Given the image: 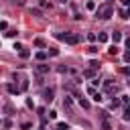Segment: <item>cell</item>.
Listing matches in <instances>:
<instances>
[{
	"instance_id": "obj_7",
	"label": "cell",
	"mask_w": 130,
	"mask_h": 130,
	"mask_svg": "<svg viewBox=\"0 0 130 130\" xmlns=\"http://www.w3.org/2000/svg\"><path fill=\"white\" fill-rule=\"evenodd\" d=\"M77 104H79L83 110H89V102H87L85 98H81V95H79V98H77Z\"/></svg>"
},
{
	"instance_id": "obj_13",
	"label": "cell",
	"mask_w": 130,
	"mask_h": 130,
	"mask_svg": "<svg viewBox=\"0 0 130 130\" xmlns=\"http://www.w3.org/2000/svg\"><path fill=\"white\" fill-rule=\"evenodd\" d=\"M28 12H30L32 16H43V10H39V8H30Z\"/></svg>"
},
{
	"instance_id": "obj_2",
	"label": "cell",
	"mask_w": 130,
	"mask_h": 130,
	"mask_svg": "<svg viewBox=\"0 0 130 130\" xmlns=\"http://www.w3.org/2000/svg\"><path fill=\"white\" fill-rule=\"evenodd\" d=\"M57 39H59V41H65V43H69V45H77V43L81 41V37H79L77 32H59Z\"/></svg>"
},
{
	"instance_id": "obj_33",
	"label": "cell",
	"mask_w": 130,
	"mask_h": 130,
	"mask_svg": "<svg viewBox=\"0 0 130 130\" xmlns=\"http://www.w3.org/2000/svg\"><path fill=\"white\" fill-rule=\"evenodd\" d=\"M4 128H12V122L10 120H4Z\"/></svg>"
},
{
	"instance_id": "obj_24",
	"label": "cell",
	"mask_w": 130,
	"mask_h": 130,
	"mask_svg": "<svg viewBox=\"0 0 130 130\" xmlns=\"http://www.w3.org/2000/svg\"><path fill=\"white\" fill-rule=\"evenodd\" d=\"M87 51H89L91 55H95V53H98V47H95V45H89V47H87Z\"/></svg>"
},
{
	"instance_id": "obj_5",
	"label": "cell",
	"mask_w": 130,
	"mask_h": 130,
	"mask_svg": "<svg viewBox=\"0 0 130 130\" xmlns=\"http://www.w3.org/2000/svg\"><path fill=\"white\" fill-rule=\"evenodd\" d=\"M43 95H45V100H47V102H53V100H55V89H53V87H49V89H45V91H43Z\"/></svg>"
},
{
	"instance_id": "obj_20",
	"label": "cell",
	"mask_w": 130,
	"mask_h": 130,
	"mask_svg": "<svg viewBox=\"0 0 130 130\" xmlns=\"http://www.w3.org/2000/svg\"><path fill=\"white\" fill-rule=\"evenodd\" d=\"M6 35H8L10 39H14V37L18 35V30H14V28H10V30H6Z\"/></svg>"
},
{
	"instance_id": "obj_17",
	"label": "cell",
	"mask_w": 130,
	"mask_h": 130,
	"mask_svg": "<svg viewBox=\"0 0 130 130\" xmlns=\"http://www.w3.org/2000/svg\"><path fill=\"white\" fill-rule=\"evenodd\" d=\"M89 69L98 71V69H100V63H98V61H89Z\"/></svg>"
},
{
	"instance_id": "obj_19",
	"label": "cell",
	"mask_w": 130,
	"mask_h": 130,
	"mask_svg": "<svg viewBox=\"0 0 130 130\" xmlns=\"http://www.w3.org/2000/svg\"><path fill=\"white\" fill-rule=\"evenodd\" d=\"M85 8H87V10H95V2H93V0H89V2L85 4Z\"/></svg>"
},
{
	"instance_id": "obj_14",
	"label": "cell",
	"mask_w": 130,
	"mask_h": 130,
	"mask_svg": "<svg viewBox=\"0 0 130 130\" xmlns=\"http://www.w3.org/2000/svg\"><path fill=\"white\" fill-rule=\"evenodd\" d=\"M18 53H20V57H22V59H28V57H30V51H26V49H20Z\"/></svg>"
},
{
	"instance_id": "obj_6",
	"label": "cell",
	"mask_w": 130,
	"mask_h": 130,
	"mask_svg": "<svg viewBox=\"0 0 130 130\" xmlns=\"http://www.w3.org/2000/svg\"><path fill=\"white\" fill-rule=\"evenodd\" d=\"M63 106L67 108V112H69V114H73V100H71L69 95H65V100H63Z\"/></svg>"
},
{
	"instance_id": "obj_16",
	"label": "cell",
	"mask_w": 130,
	"mask_h": 130,
	"mask_svg": "<svg viewBox=\"0 0 130 130\" xmlns=\"http://www.w3.org/2000/svg\"><path fill=\"white\" fill-rule=\"evenodd\" d=\"M108 51H110V55H118V53H120V49H118L116 45H112V47H110Z\"/></svg>"
},
{
	"instance_id": "obj_26",
	"label": "cell",
	"mask_w": 130,
	"mask_h": 130,
	"mask_svg": "<svg viewBox=\"0 0 130 130\" xmlns=\"http://www.w3.org/2000/svg\"><path fill=\"white\" fill-rule=\"evenodd\" d=\"M120 104L122 106H128V95H120Z\"/></svg>"
},
{
	"instance_id": "obj_9",
	"label": "cell",
	"mask_w": 130,
	"mask_h": 130,
	"mask_svg": "<svg viewBox=\"0 0 130 130\" xmlns=\"http://www.w3.org/2000/svg\"><path fill=\"white\" fill-rule=\"evenodd\" d=\"M35 57H37V61H41V63H43V61L47 59V53H45V51H39V53H37Z\"/></svg>"
},
{
	"instance_id": "obj_22",
	"label": "cell",
	"mask_w": 130,
	"mask_h": 130,
	"mask_svg": "<svg viewBox=\"0 0 130 130\" xmlns=\"http://www.w3.org/2000/svg\"><path fill=\"white\" fill-rule=\"evenodd\" d=\"M39 4H41V8H51V2H47V0H41Z\"/></svg>"
},
{
	"instance_id": "obj_3",
	"label": "cell",
	"mask_w": 130,
	"mask_h": 130,
	"mask_svg": "<svg viewBox=\"0 0 130 130\" xmlns=\"http://www.w3.org/2000/svg\"><path fill=\"white\" fill-rule=\"evenodd\" d=\"M104 91L114 93V91H118V87H116V83H114L112 79H104Z\"/></svg>"
},
{
	"instance_id": "obj_34",
	"label": "cell",
	"mask_w": 130,
	"mask_h": 130,
	"mask_svg": "<svg viewBox=\"0 0 130 130\" xmlns=\"http://www.w3.org/2000/svg\"><path fill=\"white\" fill-rule=\"evenodd\" d=\"M6 28H8V24H6L4 20H2V22H0V30H6Z\"/></svg>"
},
{
	"instance_id": "obj_29",
	"label": "cell",
	"mask_w": 130,
	"mask_h": 130,
	"mask_svg": "<svg viewBox=\"0 0 130 130\" xmlns=\"http://www.w3.org/2000/svg\"><path fill=\"white\" fill-rule=\"evenodd\" d=\"M118 106H120V100H112V104H110V108L114 110V108H118Z\"/></svg>"
},
{
	"instance_id": "obj_23",
	"label": "cell",
	"mask_w": 130,
	"mask_h": 130,
	"mask_svg": "<svg viewBox=\"0 0 130 130\" xmlns=\"http://www.w3.org/2000/svg\"><path fill=\"white\" fill-rule=\"evenodd\" d=\"M35 47H45V41L43 39H35Z\"/></svg>"
},
{
	"instance_id": "obj_25",
	"label": "cell",
	"mask_w": 130,
	"mask_h": 130,
	"mask_svg": "<svg viewBox=\"0 0 130 130\" xmlns=\"http://www.w3.org/2000/svg\"><path fill=\"white\" fill-rule=\"evenodd\" d=\"M91 98H93V102H102V100H104V98H102V93H100V91H98V93H93V95H91Z\"/></svg>"
},
{
	"instance_id": "obj_1",
	"label": "cell",
	"mask_w": 130,
	"mask_h": 130,
	"mask_svg": "<svg viewBox=\"0 0 130 130\" xmlns=\"http://www.w3.org/2000/svg\"><path fill=\"white\" fill-rule=\"evenodd\" d=\"M93 12H95V18H100V20H108V18L112 16V2H104V4H100Z\"/></svg>"
},
{
	"instance_id": "obj_4",
	"label": "cell",
	"mask_w": 130,
	"mask_h": 130,
	"mask_svg": "<svg viewBox=\"0 0 130 130\" xmlns=\"http://www.w3.org/2000/svg\"><path fill=\"white\" fill-rule=\"evenodd\" d=\"M49 71H51V67H49L47 63H39V65H37V73H39V75H47Z\"/></svg>"
},
{
	"instance_id": "obj_12",
	"label": "cell",
	"mask_w": 130,
	"mask_h": 130,
	"mask_svg": "<svg viewBox=\"0 0 130 130\" xmlns=\"http://www.w3.org/2000/svg\"><path fill=\"white\" fill-rule=\"evenodd\" d=\"M28 87V79H20V87H18V91H24Z\"/></svg>"
},
{
	"instance_id": "obj_35",
	"label": "cell",
	"mask_w": 130,
	"mask_h": 130,
	"mask_svg": "<svg viewBox=\"0 0 130 130\" xmlns=\"http://www.w3.org/2000/svg\"><path fill=\"white\" fill-rule=\"evenodd\" d=\"M59 2H67V0H59Z\"/></svg>"
},
{
	"instance_id": "obj_28",
	"label": "cell",
	"mask_w": 130,
	"mask_h": 130,
	"mask_svg": "<svg viewBox=\"0 0 130 130\" xmlns=\"http://www.w3.org/2000/svg\"><path fill=\"white\" fill-rule=\"evenodd\" d=\"M120 18H128V10H126V8L120 10Z\"/></svg>"
},
{
	"instance_id": "obj_31",
	"label": "cell",
	"mask_w": 130,
	"mask_h": 130,
	"mask_svg": "<svg viewBox=\"0 0 130 130\" xmlns=\"http://www.w3.org/2000/svg\"><path fill=\"white\" fill-rule=\"evenodd\" d=\"M124 61H126V63L130 61V51H126V53H124Z\"/></svg>"
},
{
	"instance_id": "obj_32",
	"label": "cell",
	"mask_w": 130,
	"mask_h": 130,
	"mask_svg": "<svg viewBox=\"0 0 130 130\" xmlns=\"http://www.w3.org/2000/svg\"><path fill=\"white\" fill-rule=\"evenodd\" d=\"M49 118H53V120H55V118H57V112H55V110H51V112H49Z\"/></svg>"
},
{
	"instance_id": "obj_30",
	"label": "cell",
	"mask_w": 130,
	"mask_h": 130,
	"mask_svg": "<svg viewBox=\"0 0 130 130\" xmlns=\"http://www.w3.org/2000/svg\"><path fill=\"white\" fill-rule=\"evenodd\" d=\"M49 55H53V57H55V55H59V51H57V49H49Z\"/></svg>"
},
{
	"instance_id": "obj_15",
	"label": "cell",
	"mask_w": 130,
	"mask_h": 130,
	"mask_svg": "<svg viewBox=\"0 0 130 130\" xmlns=\"http://www.w3.org/2000/svg\"><path fill=\"white\" fill-rule=\"evenodd\" d=\"M102 130H112V124L108 120H102Z\"/></svg>"
},
{
	"instance_id": "obj_21",
	"label": "cell",
	"mask_w": 130,
	"mask_h": 130,
	"mask_svg": "<svg viewBox=\"0 0 130 130\" xmlns=\"http://www.w3.org/2000/svg\"><path fill=\"white\" fill-rule=\"evenodd\" d=\"M57 130H69V126H67L65 122H59V124H57Z\"/></svg>"
},
{
	"instance_id": "obj_8",
	"label": "cell",
	"mask_w": 130,
	"mask_h": 130,
	"mask_svg": "<svg viewBox=\"0 0 130 130\" xmlns=\"http://www.w3.org/2000/svg\"><path fill=\"white\" fill-rule=\"evenodd\" d=\"M95 39H98V41H100V43H108V39H110V37H108V35H106V32H100V35H98V37H95Z\"/></svg>"
},
{
	"instance_id": "obj_18",
	"label": "cell",
	"mask_w": 130,
	"mask_h": 130,
	"mask_svg": "<svg viewBox=\"0 0 130 130\" xmlns=\"http://www.w3.org/2000/svg\"><path fill=\"white\" fill-rule=\"evenodd\" d=\"M83 75H85V77H93V75H95V71H93V69H89V67H87V69H85V71H83Z\"/></svg>"
},
{
	"instance_id": "obj_27",
	"label": "cell",
	"mask_w": 130,
	"mask_h": 130,
	"mask_svg": "<svg viewBox=\"0 0 130 130\" xmlns=\"http://www.w3.org/2000/svg\"><path fill=\"white\" fill-rule=\"evenodd\" d=\"M124 120H126V122L130 120V108H124Z\"/></svg>"
},
{
	"instance_id": "obj_10",
	"label": "cell",
	"mask_w": 130,
	"mask_h": 130,
	"mask_svg": "<svg viewBox=\"0 0 130 130\" xmlns=\"http://www.w3.org/2000/svg\"><path fill=\"white\" fill-rule=\"evenodd\" d=\"M6 89H8L12 95H16V93H18V87H16V85H12V83H8V85H6Z\"/></svg>"
},
{
	"instance_id": "obj_11",
	"label": "cell",
	"mask_w": 130,
	"mask_h": 130,
	"mask_svg": "<svg viewBox=\"0 0 130 130\" xmlns=\"http://www.w3.org/2000/svg\"><path fill=\"white\" fill-rule=\"evenodd\" d=\"M112 39H114V43H120V41H122V32H118V30H114V35H112Z\"/></svg>"
}]
</instances>
